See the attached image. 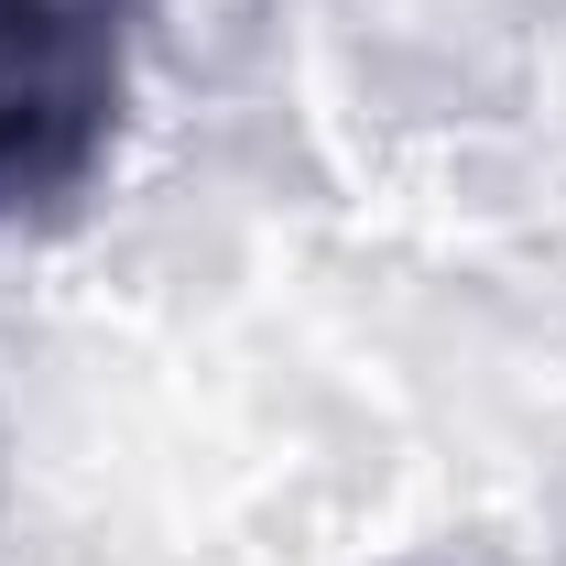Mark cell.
<instances>
[{
	"label": "cell",
	"mask_w": 566,
	"mask_h": 566,
	"mask_svg": "<svg viewBox=\"0 0 566 566\" xmlns=\"http://www.w3.org/2000/svg\"><path fill=\"white\" fill-rule=\"evenodd\" d=\"M132 0H0V218L87 186L120 120Z\"/></svg>",
	"instance_id": "1"
}]
</instances>
